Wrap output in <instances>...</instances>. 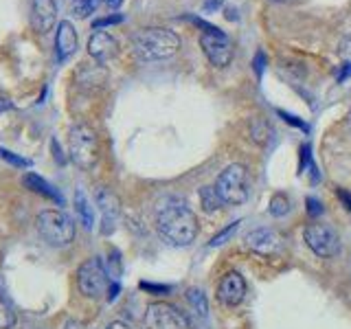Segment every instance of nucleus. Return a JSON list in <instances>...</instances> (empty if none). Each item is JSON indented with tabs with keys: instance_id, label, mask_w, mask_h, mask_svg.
Segmentation results:
<instances>
[{
	"instance_id": "nucleus-1",
	"label": "nucleus",
	"mask_w": 351,
	"mask_h": 329,
	"mask_svg": "<svg viewBox=\"0 0 351 329\" xmlns=\"http://www.w3.org/2000/svg\"><path fill=\"white\" fill-rule=\"evenodd\" d=\"M156 228L173 246H189L197 237V217L184 200L165 195L156 204Z\"/></svg>"
},
{
	"instance_id": "nucleus-2",
	"label": "nucleus",
	"mask_w": 351,
	"mask_h": 329,
	"mask_svg": "<svg viewBox=\"0 0 351 329\" xmlns=\"http://www.w3.org/2000/svg\"><path fill=\"white\" fill-rule=\"evenodd\" d=\"M178 49H180V38L169 29H160V27L141 29L132 38V51L143 62L167 60L171 55H176Z\"/></svg>"
},
{
	"instance_id": "nucleus-3",
	"label": "nucleus",
	"mask_w": 351,
	"mask_h": 329,
	"mask_svg": "<svg viewBox=\"0 0 351 329\" xmlns=\"http://www.w3.org/2000/svg\"><path fill=\"white\" fill-rule=\"evenodd\" d=\"M36 228L40 237L47 241L49 246L64 248L75 239V224L73 219L64 211L58 208H47L36 217Z\"/></svg>"
},
{
	"instance_id": "nucleus-4",
	"label": "nucleus",
	"mask_w": 351,
	"mask_h": 329,
	"mask_svg": "<svg viewBox=\"0 0 351 329\" xmlns=\"http://www.w3.org/2000/svg\"><path fill=\"white\" fill-rule=\"evenodd\" d=\"M215 191L222 197L224 204H244L248 200V171L244 164L233 162L217 175L215 180Z\"/></svg>"
},
{
	"instance_id": "nucleus-5",
	"label": "nucleus",
	"mask_w": 351,
	"mask_h": 329,
	"mask_svg": "<svg viewBox=\"0 0 351 329\" xmlns=\"http://www.w3.org/2000/svg\"><path fill=\"white\" fill-rule=\"evenodd\" d=\"M69 154L82 169H93L99 160V138L93 127L73 125L69 132Z\"/></svg>"
},
{
	"instance_id": "nucleus-6",
	"label": "nucleus",
	"mask_w": 351,
	"mask_h": 329,
	"mask_svg": "<svg viewBox=\"0 0 351 329\" xmlns=\"http://www.w3.org/2000/svg\"><path fill=\"white\" fill-rule=\"evenodd\" d=\"M77 288L88 299H99L108 292L110 279L101 257H90L82 263L80 270H77Z\"/></svg>"
},
{
	"instance_id": "nucleus-7",
	"label": "nucleus",
	"mask_w": 351,
	"mask_h": 329,
	"mask_svg": "<svg viewBox=\"0 0 351 329\" xmlns=\"http://www.w3.org/2000/svg\"><path fill=\"white\" fill-rule=\"evenodd\" d=\"M303 239L307 248L318 257H334L340 250V237L332 224L325 222H312L303 230Z\"/></svg>"
},
{
	"instance_id": "nucleus-8",
	"label": "nucleus",
	"mask_w": 351,
	"mask_h": 329,
	"mask_svg": "<svg viewBox=\"0 0 351 329\" xmlns=\"http://www.w3.org/2000/svg\"><path fill=\"white\" fill-rule=\"evenodd\" d=\"M147 329H189V316L171 303H152L145 312Z\"/></svg>"
},
{
	"instance_id": "nucleus-9",
	"label": "nucleus",
	"mask_w": 351,
	"mask_h": 329,
	"mask_svg": "<svg viewBox=\"0 0 351 329\" xmlns=\"http://www.w3.org/2000/svg\"><path fill=\"white\" fill-rule=\"evenodd\" d=\"M200 44L208 62L217 66V69H224V66H228L230 60H233V47H230V42L224 33H202Z\"/></svg>"
},
{
	"instance_id": "nucleus-10",
	"label": "nucleus",
	"mask_w": 351,
	"mask_h": 329,
	"mask_svg": "<svg viewBox=\"0 0 351 329\" xmlns=\"http://www.w3.org/2000/svg\"><path fill=\"white\" fill-rule=\"evenodd\" d=\"M95 202L99 206V213H101V233L110 235L117 228L119 215H121L119 197L110 189H106V186H99L97 193H95Z\"/></svg>"
},
{
	"instance_id": "nucleus-11",
	"label": "nucleus",
	"mask_w": 351,
	"mask_h": 329,
	"mask_svg": "<svg viewBox=\"0 0 351 329\" xmlns=\"http://www.w3.org/2000/svg\"><path fill=\"white\" fill-rule=\"evenodd\" d=\"M246 296V281L239 272H228L217 285V301L226 307H235Z\"/></svg>"
},
{
	"instance_id": "nucleus-12",
	"label": "nucleus",
	"mask_w": 351,
	"mask_h": 329,
	"mask_svg": "<svg viewBox=\"0 0 351 329\" xmlns=\"http://www.w3.org/2000/svg\"><path fill=\"white\" fill-rule=\"evenodd\" d=\"M244 239H246V246L250 250L259 252V255H274V252L281 250L279 233H277V230H272V228H266V226L250 230Z\"/></svg>"
},
{
	"instance_id": "nucleus-13",
	"label": "nucleus",
	"mask_w": 351,
	"mask_h": 329,
	"mask_svg": "<svg viewBox=\"0 0 351 329\" xmlns=\"http://www.w3.org/2000/svg\"><path fill=\"white\" fill-rule=\"evenodd\" d=\"M88 53H90V58H95L97 62H110L114 60L119 55V42L110 36L106 31H97L90 36L88 40Z\"/></svg>"
},
{
	"instance_id": "nucleus-14",
	"label": "nucleus",
	"mask_w": 351,
	"mask_h": 329,
	"mask_svg": "<svg viewBox=\"0 0 351 329\" xmlns=\"http://www.w3.org/2000/svg\"><path fill=\"white\" fill-rule=\"evenodd\" d=\"M58 20V5L53 0H33L31 5V25L38 33H49Z\"/></svg>"
},
{
	"instance_id": "nucleus-15",
	"label": "nucleus",
	"mask_w": 351,
	"mask_h": 329,
	"mask_svg": "<svg viewBox=\"0 0 351 329\" xmlns=\"http://www.w3.org/2000/svg\"><path fill=\"white\" fill-rule=\"evenodd\" d=\"M77 51V31L69 20H62L58 25V33H55V53L58 60L64 62Z\"/></svg>"
},
{
	"instance_id": "nucleus-16",
	"label": "nucleus",
	"mask_w": 351,
	"mask_h": 329,
	"mask_svg": "<svg viewBox=\"0 0 351 329\" xmlns=\"http://www.w3.org/2000/svg\"><path fill=\"white\" fill-rule=\"evenodd\" d=\"M186 303H189L191 312H193V327H200V321L206 325L208 321V301H206V294L200 288H189L186 290Z\"/></svg>"
},
{
	"instance_id": "nucleus-17",
	"label": "nucleus",
	"mask_w": 351,
	"mask_h": 329,
	"mask_svg": "<svg viewBox=\"0 0 351 329\" xmlns=\"http://www.w3.org/2000/svg\"><path fill=\"white\" fill-rule=\"evenodd\" d=\"M22 184H25L27 189L33 191V193H40V195H44V197H49V200H55L58 204H64L60 191L55 189V186H51V184H49L47 180H44L42 175H38V173H25V175H22Z\"/></svg>"
},
{
	"instance_id": "nucleus-18",
	"label": "nucleus",
	"mask_w": 351,
	"mask_h": 329,
	"mask_svg": "<svg viewBox=\"0 0 351 329\" xmlns=\"http://www.w3.org/2000/svg\"><path fill=\"white\" fill-rule=\"evenodd\" d=\"M75 211H77V215H80V222L86 230L95 228V211H93V206H90V202H88V197L84 195L82 189L75 191Z\"/></svg>"
},
{
	"instance_id": "nucleus-19",
	"label": "nucleus",
	"mask_w": 351,
	"mask_h": 329,
	"mask_svg": "<svg viewBox=\"0 0 351 329\" xmlns=\"http://www.w3.org/2000/svg\"><path fill=\"white\" fill-rule=\"evenodd\" d=\"M200 200H202V206L206 213H213L217 211V208H222V197L217 195L215 186H204V189H200Z\"/></svg>"
},
{
	"instance_id": "nucleus-20",
	"label": "nucleus",
	"mask_w": 351,
	"mask_h": 329,
	"mask_svg": "<svg viewBox=\"0 0 351 329\" xmlns=\"http://www.w3.org/2000/svg\"><path fill=\"white\" fill-rule=\"evenodd\" d=\"M97 7V0H73L71 11L75 18H88L95 11Z\"/></svg>"
},
{
	"instance_id": "nucleus-21",
	"label": "nucleus",
	"mask_w": 351,
	"mask_h": 329,
	"mask_svg": "<svg viewBox=\"0 0 351 329\" xmlns=\"http://www.w3.org/2000/svg\"><path fill=\"white\" fill-rule=\"evenodd\" d=\"M16 325V314L11 310V305L0 296V329H11Z\"/></svg>"
},
{
	"instance_id": "nucleus-22",
	"label": "nucleus",
	"mask_w": 351,
	"mask_h": 329,
	"mask_svg": "<svg viewBox=\"0 0 351 329\" xmlns=\"http://www.w3.org/2000/svg\"><path fill=\"white\" fill-rule=\"evenodd\" d=\"M288 206H290L288 197L281 195V193H277V195H274L272 200H270V213H272L274 217H281V215L288 213Z\"/></svg>"
},
{
	"instance_id": "nucleus-23",
	"label": "nucleus",
	"mask_w": 351,
	"mask_h": 329,
	"mask_svg": "<svg viewBox=\"0 0 351 329\" xmlns=\"http://www.w3.org/2000/svg\"><path fill=\"white\" fill-rule=\"evenodd\" d=\"M250 136L255 138L257 143H266V136H268V125L263 123V121H255V123L250 125Z\"/></svg>"
},
{
	"instance_id": "nucleus-24",
	"label": "nucleus",
	"mask_w": 351,
	"mask_h": 329,
	"mask_svg": "<svg viewBox=\"0 0 351 329\" xmlns=\"http://www.w3.org/2000/svg\"><path fill=\"white\" fill-rule=\"evenodd\" d=\"M0 158H5L7 162L16 164V167H31V162H29V160L20 158V156H16V154H11L9 149H3V147H0Z\"/></svg>"
},
{
	"instance_id": "nucleus-25",
	"label": "nucleus",
	"mask_w": 351,
	"mask_h": 329,
	"mask_svg": "<svg viewBox=\"0 0 351 329\" xmlns=\"http://www.w3.org/2000/svg\"><path fill=\"white\" fill-rule=\"evenodd\" d=\"M123 22V16L121 14H114V16H106V18H99L93 22L95 29H101V27H110V25H121Z\"/></svg>"
},
{
	"instance_id": "nucleus-26",
	"label": "nucleus",
	"mask_w": 351,
	"mask_h": 329,
	"mask_svg": "<svg viewBox=\"0 0 351 329\" xmlns=\"http://www.w3.org/2000/svg\"><path fill=\"white\" fill-rule=\"evenodd\" d=\"M237 226H239V222H235V224H230L228 228H224L222 233H219V235H215V237H213L211 241H208V246H219V244H224V239H226V237H228L230 233H235V228H237Z\"/></svg>"
},
{
	"instance_id": "nucleus-27",
	"label": "nucleus",
	"mask_w": 351,
	"mask_h": 329,
	"mask_svg": "<svg viewBox=\"0 0 351 329\" xmlns=\"http://www.w3.org/2000/svg\"><path fill=\"white\" fill-rule=\"evenodd\" d=\"M263 60H266V58H263V53L259 51V53H257V58H255V73H257V77H261V71H263Z\"/></svg>"
},
{
	"instance_id": "nucleus-28",
	"label": "nucleus",
	"mask_w": 351,
	"mask_h": 329,
	"mask_svg": "<svg viewBox=\"0 0 351 329\" xmlns=\"http://www.w3.org/2000/svg\"><path fill=\"white\" fill-rule=\"evenodd\" d=\"M64 329H86V327H84V323L73 321V318H71V321H66V323H64Z\"/></svg>"
},
{
	"instance_id": "nucleus-29",
	"label": "nucleus",
	"mask_w": 351,
	"mask_h": 329,
	"mask_svg": "<svg viewBox=\"0 0 351 329\" xmlns=\"http://www.w3.org/2000/svg\"><path fill=\"white\" fill-rule=\"evenodd\" d=\"M106 329H132L128 323H121V321H114V323H110Z\"/></svg>"
},
{
	"instance_id": "nucleus-30",
	"label": "nucleus",
	"mask_w": 351,
	"mask_h": 329,
	"mask_svg": "<svg viewBox=\"0 0 351 329\" xmlns=\"http://www.w3.org/2000/svg\"><path fill=\"white\" fill-rule=\"evenodd\" d=\"M307 202L312 204V208H310V213H312V215H316L318 211H323V206H318V202L314 200V197H310V200H307Z\"/></svg>"
},
{
	"instance_id": "nucleus-31",
	"label": "nucleus",
	"mask_w": 351,
	"mask_h": 329,
	"mask_svg": "<svg viewBox=\"0 0 351 329\" xmlns=\"http://www.w3.org/2000/svg\"><path fill=\"white\" fill-rule=\"evenodd\" d=\"M347 75H351V64H345V66H343V73L338 75V82H343Z\"/></svg>"
},
{
	"instance_id": "nucleus-32",
	"label": "nucleus",
	"mask_w": 351,
	"mask_h": 329,
	"mask_svg": "<svg viewBox=\"0 0 351 329\" xmlns=\"http://www.w3.org/2000/svg\"><path fill=\"white\" fill-rule=\"evenodd\" d=\"M51 145H53V149H55V156H58V160H60V162L64 164V156H62V151H60V145H58V141H53Z\"/></svg>"
},
{
	"instance_id": "nucleus-33",
	"label": "nucleus",
	"mask_w": 351,
	"mask_h": 329,
	"mask_svg": "<svg viewBox=\"0 0 351 329\" xmlns=\"http://www.w3.org/2000/svg\"><path fill=\"white\" fill-rule=\"evenodd\" d=\"M338 195L343 197V200H345V204H347V208H349V211H351V195H349V193H345V191H338Z\"/></svg>"
},
{
	"instance_id": "nucleus-34",
	"label": "nucleus",
	"mask_w": 351,
	"mask_h": 329,
	"mask_svg": "<svg viewBox=\"0 0 351 329\" xmlns=\"http://www.w3.org/2000/svg\"><path fill=\"white\" fill-rule=\"evenodd\" d=\"M104 3L108 5V7H112V9H117L121 3H123V0H104Z\"/></svg>"
},
{
	"instance_id": "nucleus-35",
	"label": "nucleus",
	"mask_w": 351,
	"mask_h": 329,
	"mask_svg": "<svg viewBox=\"0 0 351 329\" xmlns=\"http://www.w3.org/2000/svg\"><path fill=\"white\" fill-rule=\"evenodd\" d=\"M7 108H11V103L7 101V99H0V110H7Z\"/></svg>"
},
{
	"instance_id": "nucleus-36",
	"label": "nucleus",
	"mask_w": 351,
	"mask_h": 329,
	"mask_svg": "<svg viewBox=\"0 0 351 329\" xmlns=\"http://www.w3.org/2000/svg\"><path fill=\"white\" fill-rule=\"evenodd\" d=\"M270 3H288V0H270Z\"/></svg>"
},
{
	"instance_id": "nucleus-37",
	"label": "nucleus",
	"mask_w": 351,
	"mask_h": 329,
	"mask_svg": "<svg viewBox=\"0 0 351 329\" xmlns=\"http://www.w3.org/2000/svg\"><path fill=\"white\" fill-rule=\"evenodd\" d=\"M349 127H351V117H349Z\"/></svg>"
}]
</instances>
